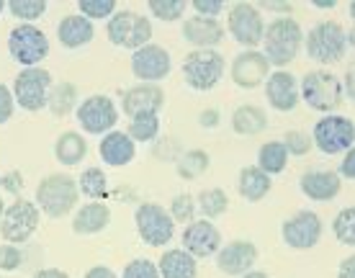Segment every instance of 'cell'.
Instances as JSON below:
<instances>
[{"label": "cell", "mask_w": 355, "mask_h": 278, "mask_svg": "<svg viewBox=\"0 0 355 278\" xmlns=\"http://www.w3.org/2000/svg\"><path fill=\"white\" fill-rule=\"evenodd\" d=\"M317 8H335V0H317Z\"/></svg>", "instance_id": "55"}, {"label": "cell", "mask_w": 355, "mask_h": 278, "mask_svg": "<svg viewBox=\"0 0 355 278\" xmlns=\"http://www.w3.org/2000/svg\"><path fill=\"white\" fill-rule=\"evenodd\" d=\"M268 75H270V64L258 49H245L232 60V80L245 90L258 88L260 82L268 80Z\"/></svg>", "instance_id": "18"}, {"label": "cell", "mask_w": 355, "mask_h": 278, "mask_svg": "<svg viewBox=\"0 0 355 278\" xmlns=\"http://www.w3.org/2000/svg\"><path fill=\"white\" fill-rule=\"evenodd\" d=\"M121 278H160L157 273V263L147 261V258H137L124 268V276Z\"/></svg>", "instance_id": "41"}, {"label": "cell", "mask_w": 355, "mask_h": 278, "mask_svg": "<svg viewBox=\"0 0 355 278\" xmlns=\"http://www.w3.org/2000/svg\"><path fill=\"white\" fill-rule=\"evenodd\" d=\"M0 186L8 191V193H16L18 196V193L24 191V175H21L18 171L3 173V175H0Z\"/></svg>", "instance_id": "46"}, {"label": "cell", "mask_w": 355, "mask_h": 278, "mask_svg": "<svg viewBox=\"0 0 355 278\" xmlns=\"http://www.w3.org/2000/svg\"><path fill=\"white\" fill-rule=\"evenodd\" d=\"M175 171L183 180L201 178V175L209 171V153H204V150H188V153L178 160Z\"/></svg>", "instance_id": "35"}, {"label": "cell", "mask_w": 355, "mask_h": 278, "mask_svg": "<svg viewBox=\"0 0 355 278\" xmlns=\"http://www.w3.org/2000/svg\"><path fill=\"white\" fill-rule=\"evenodd\" d=\"M196 209H201L206 219L211 222L216 216H224V211L230 209V198L222 189H206L196 196Z\"/></svg>", "instance_id": "34"}, {"label": "cell", "mask_w": 355, "mask_h": 278, "mask_svg": "<svg viewBox=\"0 0 355 278\" xmlns=\"http://www.w3.org/2000/svg\"><path fill=\"white\" fill-rule=\"evenodd\" d=\"M108 225H111V207L106 201H88L72 216V232L83 237L103 232Z\"/></svg>", "instance_id": "23"}, {"label": "cell", "mask_w": 355, "mask_h": 278, "mask_svg": "<svg viewBox=\"0 0 355 278\" xmlns=\"http://www.w3.org/2000/svg\"><path fill=\"white\" fill-rule=\"evenodd\" d=\"M322 227L324 225H322L320 214L311 209H304V211H296L291 219H286L281 234H284V243L293 250H311L322 240Z\"/></svg>", "instance_id": "14"}, {"label": "cell", "mask_w": 355, "mask_h": 278, "mask_svg": "<svg viewBox=\"0 0 355 278\" xmlns=\"http://www.w3.org/2000/svg\"><path fill=\"white\" fill-rule=\"evenodd\" d=\"M52 72L44 70L42 64L39 67H24L13 80V101L18 103V108H24L28 114H36L46 108L49 93H52Z\"/></svg>", "instance_id": "4"}, {"label": "cell", "mask_w": 355, "mask_h": 278, "mask_svg": "<svg viewBox=\"0 0 355 278\" xmlns=\"http://www.w3.org/2000/svg\"><path fill=\"white\" fill-rule=\"evenodd\" d=\"M160 134V114H137L129 119V129L126 137L137 142H152L155 137Z\"/></svg>", "instance_id": "31"}, {"label": "cell", "mask_w": 355, "mask_h": 278, "mask_svg": "<svg viewBox=\"0 0 355 278\" xmlns=\"http://www.w3.org/2000/svg\"><path fill=\"white\" fill-rule=\"evenodd\" d=\"M21 263H24V252H21V247H16V245H0V270H6V273H10V270H18L21 268Z\"/></svg>", "instance_id": "43"}, {"label": "cell", "mask_w": 355, "mask_h": 278, "mask_svg": "<svg viewBox=\"0 0 355 278\" xmlns=\"http://www.w3.org/2000/svg\"><path fill=\"white\" fill-rule=\"evenodd\" d=\"M78 191L83 196H88L90 201H103L108 193V180L106 173L101 168H85L80 173V180H78Z\"/></svg>", "instance_id": "33"}, {"label": "cell", "mask_w": 355, "mask_h": 278, "mask_svg": "<svg viewBox=\"0 0 355 278\" xmlns=\"http://www.w3.org/2000/svg\"><path fill=\"white\" fill-rule=\"evenodd\" d=\"M134 225H137V234L142 237L144 243L152 247H162L173 240L175 234V222L170 219L168 209H162L155 201L139 204L134 211Z\"/></svg>", "instance_id": "12"}, {"label": "cell", "mask_w": 355, "mask_h": 278, "mask_svg": "<svg viewBox=\"0 0 355 278\" xmlns=\"http://www.w3.org/2000/svg\"><path fill=\"white\" fill-rule=\"evenodd\" d=\"M8 54L24 67H39L49 54V39L34 24H18L8 34Z\"/></svg>", "instance_id": "7"}, {"label": "cell", "mask_w": 355, "mask_h": 278, "mask_svg": "<svg viewBox=\"0 0 355 278\" xmlns=\"http://www.w3.org/2000/svg\"><path fill=\"white\" fill-rule=\"evenodd\" d=\"M338 278H355V255H347L345 261L340 263Z\"/></svg>", "instance_id": "48"}, {"label": "cell", "mask_w": 355, "mask_h": 278, "mask_svg": "<svg viewBox=\"0 0 355 278\" xmlns=\"http://www.w3.org/2000/svg\"><path fill=\"white\" fill-rule=\"evenodd\" d=\"M255 263H258V247L250 240H232L216 252V268L222 270L224 276L240 278L255 268Z\"/></svg>", "instance_id": "17"}, {"label": "cell", "mask_w": 355, "mask_h": 278, "mask_svg": "<svg viewBox=\"0 0 355 278\" xmlns=\"http://www.w3.org/2000/svg\"><path fill=\"white\" fill-rule=\"evenodd\" d=\"M240 278H270L268 273H263V270H248L245 276H240Z\"/></svg>", "instance_id": "54"}, {"label": "cell", "mask_w": 355, "mask_h": 278, "mask_svg": "<svg viewBox=\"0 0 355 278\" xmlns=\"http://www.w3.org/2000/svg\"><path fill=\"white\" fill-rule=\"evenodd\" d=\"M222 247V234L209 219H193L191 225L183 229V247L193 261H206L214 258Z\"/></svg>", "instance_id": "16"}, {"label": "cell", "mask_w": 355, "mask_h": 278, "mask_svg": "<svg viewBox=\"0 0 355 278\" xmlns=\"http://www.w3.org/2000/svg\"><path fill=\"white\" fill-rule=\"evenodd\" d=\"M78 106V90L72 82H54L46 108L52 111L54 116H67L72 108Z\"/></svg>", "instance_id": "32"}, {"label": "cell", "mask_w": 355, "mask_h": 278, "mask_svg": "<svg viewBox=\"0 0 355 278\" xmlns=\"http://www.w3.org/2000/svg\"><path fill=\"white\" fill-rule=\"evenodd\" d=\"M106 34L111 39V44L121 46V49H132V52H137L144 44H152L150 18L132 8L116 10L114 16L108 18Z\"/></svg>", "instance_id": "3"}, {"label": "cell", "mask_w": 355, "mask_h": 278, "mask_svg": "<svg viewBox=\"0 0 355 278\" xmlns=\"http://www.w3.org/2000/svg\"><path fill=\"white\" fill-rule=\"evenodd\" d=\"M288 165V153L281 139H270L258 150V168L266 175H278V173L286 171Z\"/></svg>", "instance_id": "30"}, {"label": "cell", "mask_w": 355, "mask_h": 278, "mask_svg": "<svg viewBox=\"0 0 355 278\" xmlns=\"http://www.w3.org/2000/svg\"><path fill=\"white\" fill-rule=\"evenodd\" d=\"M168 214L173 222H180V225H191L196 214V198L191 193H178L173 201H170Z\"/></svg>", "instance_id": "40"}, {"label": "cell", "mask_w": 355, "mask_h": 278, "mask_svg": "<svg viewBox=\"0 0 355 278\" xmlns=\"http://www.w3.org/2000/svg\"><path fill=\"white\" fill-rule=\"evenodd\" d=\"M6 8L18 21H36L46 13V0H10L6 3Z\"/></svg>", "instance_id": "38"}, {"label": "cell", "mask_w": 355, "mask_h": 278, "mask_svg": "<svg viewBox=\"0 0 355 278\" xmlns=\"http://www.w3.org/2000/svg\"><path fill=\"white\" fill-rule=\"evenodd\" d=\"M270 186H273L270 175H266L260 168H242L237 178V191L245 201H263L270 193Z\"/></svg>", "instance_id": "29"}, {"label": "cell", "mask_w": 355, "mask_h": 278, "mask_svg": "<svg viewBox=\"0 0 355 278\" xmlns=\"http://www.w3.org/2000/svg\"><path fill=\"white\" fill-rule=\"evenodd\" d=\"M3 10H6V0H0V13H3Z\"/></svg>", "instance_id": "57"}, {"label": "cell", "mask_w": 355, "mask_h": 278, "mask_svg": "<svg viewBox=\"0 0 355 278\" xmlns=\"http://www.w3.org/2000/svg\"><path fill=\"white\" fill-rule=\"evenodd\" d=\"M338 175H340V180H343V178L353 180L355 178V150H347V153H345V160L340 162Z\"/></svg>", "instance_id": "47"}, {"label": "cell", "mask_w": 355, "mask_h": 278, "mask_svg": "<svg viewBox=\"0 0 355 278\" xmlns=\"http://www.w3.org/2000/svg\"><path fill=\"white\" fill-rule=\"evenodd\" d=\"M39 229V209L34 201L16 198L0 216V234L8 245H21L31 240Z\"/></svg>", "instance_id": "10"}, {"label": "cell", "mask_w": 355, "mask_h": 278, "mask_svg": "<svg viewBox=\"0 0 355 278\" xmlns=\"http://www.w3.org/2000/svg\"><path fill=\"white\" fill-rule=\"evenodd\" d=\"M201 124L209 126V129L216 126L219 124V114H216V111H204V114H201Z\"/></svg>", "instance_id": "52"}, {"label": "cell", "mask_w": 355, "mask_h": 278, "mask_svg": "<svg viewBox=\"0 0 355 278\" xmlns=\"http://www.w3.org/2000/svg\"><path fill=\"white\" fill-rule=\"evenodd\" d=\"M268 126L266 111L260 106H252V103H245V106H237L232 111V129L242 137H255L260 134Z\"/></svg>", "instance_id": "28"}, {"label": "cell", "mask_w": 355, "mask_h": 278, "mask_svg": "<svg viewBox=\"0 0 355 278\" xmlns=\"http://www.w3.org/2000/svg\"><path fill=\"white\" fill-rule=\"evenodd\" d=\"M3 211H6V204H3V198H0V216H3Z\"/></svg>", "instance_id": "56"}, {"label": "cell", "mask_w": 355, "mask_h": 278, "mask_svg": "<svg viewBox=\"0 0 355 278\" xmlns=\"http://www.w3.org/2000/svg\"><path fill=\"white\" fill-rule=\"evenodd\" d=\"M345 90H347V98H353V96H355V93H353V70L345 75V85H343V93H345Z\"/></svg>", "instance_id": "53"}, {"label": "cell", "mask_w": 355, "mask_h": 278, "mask_svg": "<svg viewBox=\"0 0 355 278\" xmlns=\"http://www.w3.org/2000/svg\"><path fill=\"white\" fill-rule=\"evenodd\" d=\"M227 28H230L232 39L242 44L245 49H258L266 34V21L258 6L252 3H234L227 10Z\"/></svg>", "instance_id": "11"}, {"label": "cell", "mask_w": 355, "mask_h": 278, "mask_svg": "<svg viewBox=\"0 0 355 278\" xmlns=\"http://www.w3.org/2000/svg\"><path fill=\"white\" fill-rule=\"evenodd\" d=\"M332 234L338 237V243L353 247L355 245V209H343L335 219H332Z\"/></svg>", "instance_id": "36"}, {"label": "cell", "mask_w": 355, "mask_h": 278, "mask_svg": "<svg viewBox=\"0 0 355 278\" xmlns=\"http://www.w3.org/2000/svg\"><path fill=\"white\" fill-rule=\"evenodd\" d=\"M116 10H119L116 8V0H78V13L83 18H88L90 24L111 18Z\"/></svg>", "instance_id": "39"}, {"label": "cell", "mask_w": 355, "mask_h": 278, "mask_svg": "<svg viewBox=\"0 0 355 278\" xmlns=\"http://www.w3.org/2000/svg\"><path fill=\"white\" fill-rule=\"evenodd\" d=\"M183 39L193 49H214L224 39V26L216 18L191 16L183 21Z\"/></svg>", "instance_id": "21"}, {"label": "cell", "mask_w": 355, "mask_h": 278, "mask_svg": "<svg viewBox=\"0 0 355 278\" xmlns=\"http://www.w3.org/2000/svg\"><path fill=\"white\" fill-rule=\"evenodd\" d=\"M299 96L306 101V106L320 111L327 116L329 111L343 103V82H340L338 75H332L327 70H311L304 75L302 88H299Z\"/></svg>", "instance_id": "5"}, {"label": "cell", "mask_w": 355, "mask_h": 278, "mask_svg": "<svg viewBox=\"0 0 355 278\" xmlns=\"http://www.w3.org/2000/svg\"><path fill=\"white\" fill-rule=\"evenodd\" d=\"M31 278H70V276L60 268H42V270H36Z\"/></svg>", "instance_id": "51"}, {"label": "cell", "mask_w": 355, "mask_h": 278, "mask_svg": "<svg viewBox=\"0 0 355 278\" xmlns=\"http://www.w3.org/2000/svg\"><path fill=\"white\" fill-rule=\"evenodd\" d=\"M188 3L186 0H147V10L157 21H178V18L186 13Z\"/></svg>", "instance_id": "37"}, {"label": "cell", "mask_w": 355, "mask_h": 278, "mask_svg": "<svg viewBox=\"0 0 355 278\" xmlns=\"http://www.w3.org/2000/svg\"><path fill=\"white\" fill-rule=\"evenodd\" d=\"M165 106V93L155 82H139L124 93L121 98V111L132 119L137 114H160Z\"/></svg>", "instance_id": "19"}, {"label": "cell", "mask_w": 355, "mask_h": 278, "mask_svg": "<svg viewBox=\"0 0 355 278\" xmlns=\"http://www.w3.org/2000/svg\"><path fill=\"white\" fill-rule=\"evenodd\" d=\"M347 52V34L338 21H320L306 34V54L314 62H340Z\"/></svg>", "instance_id": "6"}, {"label": "cell", "mask_w": 355, "mask_h": 278, "mask_svg": "<svg viewBox=\"0 0 355 278\" xmlns=\"http://www.w3.org/2000/svg\"><path fill=\"white\" fill-rule=\"evenodd\" d=\"M299 186L304 196L311 201H332L343 191V180L335 171H311L304 173Z\"/></svg>", "instance_id": "24"}, {"label": "cell", "mask_w": 355, "mask_h": 278, "mask_svg": "<svg viewBox=\"0 0 355 278\" xmlns=\"http://www.w3.org/2000/svg\"><path fill=\"white\" fill-rule=\"evenodd\" d=\"M98 155L101 160L111 165V168H124L137 157V144L126 137V132H108V134L101 137V144H98Z\"/></svg>", "instance_id": "22"}, {"label": "cell", "mask_w": 355, "mask_h": 278, "mask_svg": "<svg viewBox=\"0 0 355 278\" xmlns=\"http://www.w3.org/2000/svg\"><path fill=\"white\" fill-rule=\"evenodd\" d=\"M286 147V153H288V157L291 155H296V157H302V155H306L311 150V142L309 137L304 134V132H286V139H281Z\"/></svg>", "instance_id": "42"}, {"label": "cell", "mask_w": 355, "mask_h": 278, "mask_svg": "<svg viewBox=\"0 0 355 278\" xmlns=\"http://www.w3.org/2000/svg\"><path fill=\"white\" fill-rule=\"evenodd\" d=\"M96 36V28L88 18H83L80 13H70L60 21L57 26V39L64 49H80V46H88Z\"/></svg>", "instance_id": "25"}, {"label": "cell", "mask_w": 355, "mask_h": 278, "mask_svg": "<svg viewBox=\"0 0 355 278\" xmlns=\"http://www.w3.org/2000/svg\"><path fill=\"white\" fill-rule=\"evenodd\" d=\"M85 278H119L111 268H106V266H93V268L85 273Z\"/></svg>", "instance_id": "50"}, {"label": "cell", "mask_w": 355, "mask_h": 278, "mask_svg": "<svg viewBox=\"0 0 355 278\" xmlns=\"http://www.w3.org/2000/svg\"><path fill=\"white\" fill-rule=\"evenodd\" d=\"M193 10L201 18H216L224 10V3L222 0H193Z\"/></svg>", "instance_id": "45"}, {"label": "cell", "mask_w": 355, "mask_h": 278, "mask_svg": "<svg viewBox=\"0 0 355 278\" xmlns=\"http://www.w3.org/2000/svg\"><path fill=\"white\" fill-rule=\"evenodd\" d=\"M266 98L275 111H293L299 103V80L286 70L270 72L266 80Z\"/></svg>", "instance_id": "20"}, {"label": "cell", "mask_w": 355, "mask_h": 278, "mask_svg": "<svg viewBox=\"0 0 355 278\" xmlns=\"http://www.w3.org/2000/svg\"><path fill=\"white\" fill-rule=\"evenodd\" d=\"M260 44H263V57L268 60V64L284 70L286 64H291L302 52L304 31L299 21H293L291 16H281L266 26Z\"/></svg>", "instance_id": "1"}, {"label": "cell", "mask_w": 355, "mask_h": 278, "mask_svg": "<svg viewBox=\"0 0 355 278\" xmlns=\"http://www.w3.org/2000/svg\"><path fill=\"white\" fill-rule=\"evenodd\" d=\"M170 70H173L170 52L160 44H144L132 54V72L137 80L157 85V80L168 78Z\"/></svg>", "instance_id": "15"}, {"label": "cell", "mask_w": 355, "mask_h": 278, "mask_svg": "<svg viewBox=\"0 0 355 278\" xmlns=\"http://www.w3.org/2000/svg\"><path fill=\"white\" fill-rule=\"evenodd\" d=\"M224 75V57L216 49H193L186 54L183 60V78L193 90H206L216 88V82L222 80Z\"/></svg>", "instance_id": "8"}, {"label": "cell", "mask_w": 355, "mask_h": 278, "mask_svg": "<svg viewBox=\"0 0 355 278\" xmlns=\"http://www.w3.org/2000/svg\"><path fill=\"white\" fill-rule=\"evenodd\" d=\"M85 155H88V142L78 132H64V134L57 137V142H54V157L60 160V165L75 168V165H80L85 160Z\"/></svg>", "instance_id": "27"}, {"label": "cell", "mask_w": 355, "mask_h": 278, "mask_svg": "<svg viewBox=\"0 0 355 278\" xmlns=\"http://www.w3.org/2000/svg\"><path fill=\"white\" fill-rule=\"evenodd\" d=\"M78 180L67 173H52L36 186V209L52 219H62L78 207Z\"/></svg>", "instance_id": "2"}, {"label": "cell", "mask_w": 355, "mask_h": 278, "mask_svg": "<svg viewBox=\"0 0 355 278\" xmlns=\"http://www.w3.org/2000/svg\"><path fill=\"white\" fill-rule=\"evenodd\" d=\"M260 8H263V10H275V13H284V16H291V10H293L291 3H266V0L260 3Z\"/></svg>", "instance_id": "49"}, {"label": "cell", "mask_w": 355, "mask_h": 278, "mask_svg": "<svg viewBox=\"0 0 355 278\" xmlns=\"http://www.w3.org/2000/svg\"><path fill=\"white\" fill-rule=\"evenodd\" d=\"M78 124L85 134H96V137H103L108 132H114L116 129V121H119V108L116 103L108 96H88V98L78 103Z\"/></svg>", "instance_id": "13"}, {"label": "cell", "mask_w": 355, "mask_h": 278, "mask_svg": "<svg viewBox=\"0 0 355 278\" xmlns=\"http://www.w3.org/2000/svg\"><path fill=\"white\" fill-rule=\"evenodd\" d=\"M157 273H160V278H196L198 266L186 250L175 247V250L162 252L160 263H157Z\"/></svg>", "instance_id": "26"}, {"label": "cell", "mask_w": 355, "mask_h": 278, "mask_svg": "<svg viewBox=\"0 0 355 278\" xmlns=\"http://www.w3.org/2000/svg\"><path fill=\"white\" fill-rule=\"evenodd\" d=\"M16 111V101H13V93H10L8 85L0 82V124H8L10 116Z\"/></svg>", "instance_id": "44"}, {"label": "cell", "mask_w": 355, "mask_h": 278, "mask_svg": "<svg viewBox=\"0 0 355 278\" xmlns=\"http://www.w3.org/2000/svg\"><path fill=\"white\" fill-rule=\"evenodd\" d=\"M311 139L317 144V150L324 155H340L353 150L355 142V124L353 119L338 116V114H327L314 124Z\"/></svg>", "instance_id": "9"}]
</instances>
